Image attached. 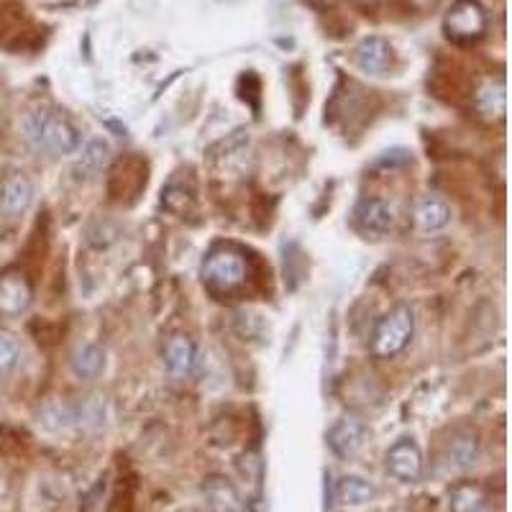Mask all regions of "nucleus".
Here are the masks:
<instances>
[{
    "label": "nucleus",
    "mask_w": 512,
    "mask_h": 512,
    "mask_svg": "<svg viewBox=\"0 0 512 512\" xmlns=\"http://www.w3.org/2000/svg\"><path fill=\"white\" fill-rule=\"evenodd\" d=\"M377 497V487L361 477H344L336 484V500L346 507H364Z\"/></svg>",
    "instance_id": "16"
},
{
    "label": "nucleus",
    "mask_w": 512,
    "mask_h": 512,
    "mask_svg": "<svg viewBox=\"0 0 512 512\" xmlns=\"http://www.w3.org/2000/svg\"><path fill=\"white\" fill-rule=\"evenodd\" d=\"M451 459L459 469H472L479 459V441L474 436H459L451 443Z\"/></svg>",
    "instance_id": "19"
},
{
    "label": "nucleus",
    "mask_w": 512,
    "mask_h": 512,
    "mask_svg": "<svg viewBox=\"0 0 512 512\" xmlns=\"http://www.w3.org/2000/svg\"><path fill=\"white\" fill-rule=\"evenodd\" d=\"M413 3V8H418V11H425V8H433L438 3V0H410Z\"/></svg>",
    "instance_id": "21"
},
{
    "label": "nucleus",
    "mask_w": 512,
    "mask_h": 512,
    "mask_svg": "<svg viewBox=\"0 0 512 512\" xmlns=\"http://www.w3.org/2000/svg\"><path fill=\"white\" fill-rule=\"evenodd\" d=\"M203 497L213 512H241L244 510V502H241V495L236 492V487H233V484L223 477L205 479Z\"/></svg>",
    "instance_id": "13"
},
{
    "label": "nucleus",
    "mask_w": 512,
    "mask_h": 512,
    "mask_svg": "<svg viewBox=\"0 0 512 512\" xmlns=\"http://www.w3.org/2000/svg\"><path fill=\"white\" fill-rule=\"evenodd\" d=\"M384 464L397 482L413 484L423 474V454H420V446L413 438H400L397 443H392L387 456H384Z\"/></svg>",
    "instance_id": "5"
},
{
    "label": "nucleus",
    "mask_w": 512,
    "mask_h": 512,
    "mask_svg": "<svg viewBox=\"0 0 512 512\" xmlns=\"http://www.w3.org/2000/svg\"><path fill=\"white\" fill-rule=\"evenodd\" d=\"M21 361V346L16 336L11 333H0V374H11Z\"/></svg>",
    "instance_id": "20"
},
{
    "label": "nucleus",
    "mask_w": 512,
    "mask_h": 512,
    "mask_svg": "<svg viewBox=\"0 0 512 512\" xmlns=\"http://www.w3.org/2000/svg\"><path fill=\"white\" fill-rule=\"evenodd\" d=\"M31 305V287L21 272L0 274V315L16 318Z\"/></svg>",
    "instance_id": "9"
},
{
    "label": "nucleus",
    "mask_w": 512,
    "mask_h": 512,
    "mask_svg": "<svg viewBox=\"0 0 512 512\" xmlns=\"http://www.w3.org/2000/svg\"><path fill=\"white\" fill-rule=\"evenodd\" d=\"M21 136L31 149L52 157H67L80 149L82 139L75 123L54 108H34L21 118Z\"/></svg>",
    "instance_id": "1"
},
{
    "label": "nucleus",
    "mask_w": 512,
    "mask_h": 512,
    "mask_svg": "<svg viewBox=\"0 0 512 512\" xmlns=\"http://www.w3.org/2000/svg\"><path fill=\"white\" fill-rule=\"evenodd\" d=\"M415 331V315L408 305H397L395 310L379 320L377 331H374L372 349L379 359H392L410 344Z\"/></svg>",
    "instance_id": "2"
},
{
    "label": "nucleus",
    "mask_w": 512,
    "mask_h": 512,
    "mask_svg": "<svg viewBox=\"0 0 512 512\" xmlns=\"http://www.w3.org/2000/svg\"><path fill=\"white\" fill-rule=\"evenodd\" d=\"M477 111L484 118H502L507 111L505 77H489L477 90Z\"/></svg>",
    "instance_id": "14"
},
{
    "label": "nucleus",
    "mask_w": 512,
    "mask_h": 512,
    "mask_svg": "<svg viewBox=\"0 0 512 512\" xmlns=\"http://www.w3.org/2000/svg\"><path fill=\"white\" fill-rule=\"evenodd\" d=\"M105 369V351L98 344H82L72 354V372L80 379L100 377Z\"/></svg>",
    "instance_id": "17"
},
{
    "label": "nucleus",
    "mask_w": 512,
    "mask_h": 512,
    "mask_svg": "<svg viewBox=\"0 0 512 512\" xmlns=\"http://www.w3.org/2000/svg\"><path fill=\"white\" fill-rule=\"evenodd\" d=\"M164 364L175 377H192L200 367V351L187 333H175L164 344Z\"/></svg>",
    "instance_id": "6"
},
{
    "label": "nucleus",
    "mask_w": 512,
    "mask_h": 512,
    "mask_svg": "<svg viewBox=\"0 0 512 512\" xmlns=\"http://www.w3.org/2000/svg\"><path fill=\"white\" fill-rule=\"evenodd\" d=\"M443 31L456 44H472L487 31V11L479 0H456L443 18Z\"/></svg>",
    "instance_id": "3"
},
{
    "label": "nucleus",
    "mask_w": 512,
    "mask_h": 512,
    "mask_svg": "<svg viewBox=\"0 0 512 512\" xmlns=\"http://www.w3.org/2000/svg\"><path fill=\"white\" fill-rule=\"evenodd\" d=\"M364 436H367V428L354 415H346V418L336 420L328 431V446H331L333 454L338 459H351V456L359 454V448L364 446Z\"/></svg>",
    "instance_id": "7"
},
{
    "label": "nucleus",
    "mask_w": 512,
    "mask_h": 512,
    "mask_svg": "<svg viewBox=\"0 0 512 512\" xmlns=\"http://www.w3.org/2000/svg\"><path fill=\"white\" fill-rule=\"evenodd\" d=\"M34 203V185L26 175H8L0 182V213L6 218L24 216Z\"/></svg>",
    "instance_id": "8"
},
{
    "label": "nucleus",
    "mask_w": 512,
    "mask_h": 512,
    "mask_svg": "<svg viewBox=\"0 0 512 512\" xmlns=\"http://www.w3.org/2000/svg\"><path fill=\"white\" fill-rule=\"evenodd\" d=\"M108 154H111V149L103 139H90L88 144L82 146L80 159H77V172L85 177H95L108 162Z\"/></svg>",
    "instance_id": "18"
},
{
    "label": "nucleus",
    "mask_w": 512,
    "mask_h": 512,
    "mask_svg": "<svg viewBox=\"0 0 512 512\" xmlns=\"http://www.w3.org/2000/svg\"><path fill=\"white\" fill-rule=\"evenodd\" d=\"M451 221V208L438 195H423L415 205V226L423 233H436L448 226Z\"/></svg>",
    "instance_id": "12"
},
{
    "label": "nucleus",
    "mask_w": 512,
    "mask_h": 512,
    "mask_svg": "<svg viewBox=\"0 0 512 512\" xmlns=\"http://www.w3.org/2000/svg\"><path fill=\"white\" fill-rule=\"evenodd\" d=\"M203 280L213 290H233V287L244 285L246 280V262L239 251L218 249L205 259L203 264Z\"/></svg>",
    "instance_id": "4"
},
{
    "label": "nucleus",
    "mask_w": 512,
    "mask_h": 512,
    "mask_svg": "<svg viewBox=\"0 0 512 512\" xmlns=\"http://www.w3.org/2000/svg\"><path fill=\"white\" fill-rule=\"evenodd\" d=\"M185 512H198V510H185Z\"/></svg>",
    "instance_id": "23"
},
{
    "label": "nucleus",
    "mask_w": 512,
    "mask_h": 512,
    "mask_svg": "<svg viewBox=\"0 0 512 512\" xmlns=\"http://www.w3.org/2000/svg\"><path fill=\"white\" fill-rule=\"evenodd\" d=\"M361 6H374V3H379V0H359Z\"/></svg>",
    "instance_id": "22"
},
{
    "label": "nucleus",
    "mask_w": 512,
    "mask_h": 512,
    "mask_svg": "<svg viewBox=\"0 0 512 512\" xmlns=\"http://www.w3.org/2000/svg\"><path fill=\"white\" fill-rule=\"evenodd\" d=\"M356 221L369 233H387L395 228V210L382 198H364L356 205Z\"/></svg>",
    "instance_id": "11"
},
{
    "label": "nucleus",
    "mask_w": 512,
    "mask_h": 512,
    "mask_svg": "<svg viewBox=\"0 0 512 512\" xmlns=\"http://www.w3.org/2000/svg\"><path fill=\"white\" fill-rule=\"evenodd\" d=\"M448 512H487V492L474 482H459L448 497Z\"/></svg>",
    "instance_id": "15"
},
{
    "label": "nucleus",
    "mask_w": 512,
    "mask_h": 512,
    "mask_svg": "<svg viewBox=\"0 0 512 512\" xmlns=\"http://www.w3.org/2000/svg\"><path fill=\"white\" fill-rule=\"evenodd\" d=\"M354 62L364 75L379 77L390 70L392 64V47L390 41L382 39V36H367L361 41L354 52Z\"/></svg>",
    "instance_id": "10"
}]
</instances>
